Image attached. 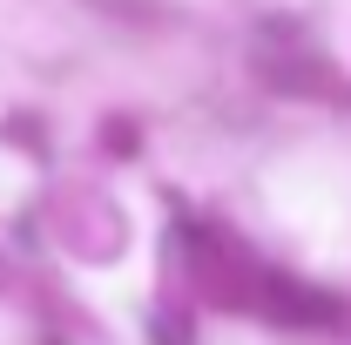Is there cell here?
Segmentation results:
<instances>
[{
    "label": "cell",
    "mask_w": 351,
    "mask_h": 345,
    "mask_svg": "<svg viewBox=\"0 0 351 345\" xmlns=\"http://www.w3.org/2000/svg\"><path fill=\"white\" fill-rule=\"evenodd\" d=\"M263 75L277 88H291V95H331V102H345V88L324 75V61H304V54L298 61H263Z\"/></svg>",
    "instance_id": "cell-1"
},
{
    "label": "cell",
    "mask_w": 351,
    "mask_h": 345,
    "mask_svg": "<svg viewBox=\"0 0 351 345\" xmlns=\"http://www.w3.org/2000/svg\"><path fill=\"white\" fill-rule=\"evenodd\" d=\"M156 332H162V345H182V318H162Z\"/></svg>",
    "instance_id": "cell-2"
}]
</instances>
